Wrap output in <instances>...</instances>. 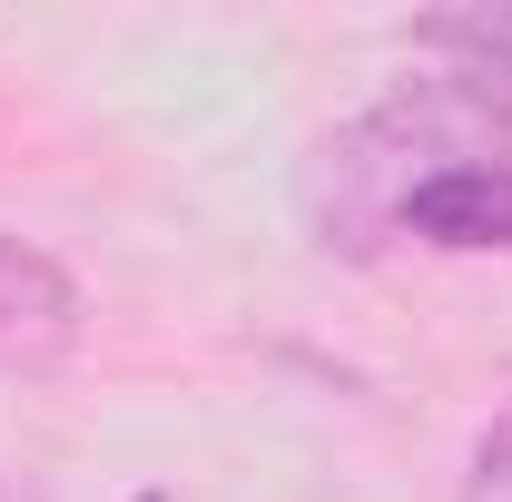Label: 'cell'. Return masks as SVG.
<instances>
[{
  "label": "cell",
  "instance_id": "obj_1",
  "mask_svg": "<svg viewBox=\"0 0 512 502\" xmlns=\"http://www.w3.org/2000/svg\"><path fill=\"white\" fill-rule=\"evenodd\" d=\"M394 227L444 247V256L512 247V158H453V168H434L424 188H404Z\"/></svg>",
  "mask_w": 512,
  "mask_h": 502
},
{
  "label": "cell",
  "instance_id": "obj_2",
  "mask_svg": "<svg viewBox=\"0 0 512 502\" xmlns=\"http://www.w3.org/2000/svg\"><path fill=\"white\" fill-rule=\"evenodd\" d=\"M79 345V286L60 256L0 227V365H60Z\"/></svg>",
  "mask_w": 512,
  "mask_h": 502
},
{
  "label": "cell",
  "instance_id": "obj_3",
  "mask_svg": "<svg viewBox=\"0 0 512 502\" xmlns=\"http://www.w3.org/2000/svg\"><path fill=\"white\" fill-rule=\"evenodd\" d=\"M424 50L463 60L473 79H512V0H473V10H424L414 20Z\"/></svg>",
  "mask_w": 512,
  "mask_h": 502
},
{
  "label": "cell",
  "instance_id": "obj_4",
  "mask_svg": "<svg viewBox=\"0 0 512 502\" xmlns=\"http://www.w3.org/2000/svg\"><path fill=\"white\" fill-rule=\"evenodd\" d=\"M453 502H512V404L483 424V443H473V463H463V493Z\"/></svg>",
  "mask_w": 512,
  "mask_h": 502
}]
</instances>
